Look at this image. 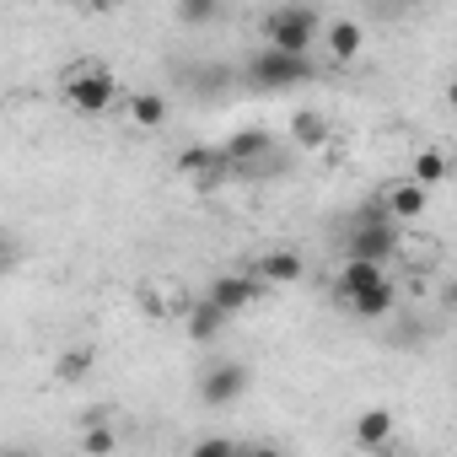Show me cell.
<instances>
[{
    "label": "cell",
    "instance_id": "obj_15",
    "mask_svg": "<svg viewBox=\"0 0 457 457\" xmlns=\"http://www.w3.org/2000/svg\"><path fill=\"white\" fill-rule=\"evenodd\" d=\"M124 113H129L135 129H162V124H167V97H162V92H135V97L124 103Z\"/></svg>",
    "mask_w": 457,
    "mask_h": 457
},
{
    "label": "cell",
    "instance_id": "obj_14",
    "mask_svg": "<svg viewBox=\"0 0 457 457\" xmlns=\"http://www.w3.org/2000/svg\"><path fill=\"white\" fill-rule=\"evenodd\" d=\"M307 275V264H302V253H291V248H275V253H264V264H259V280L264 286H296Z\"/></svg>",
    "mask_w": 457,
    "mask_h": 457
},
{
    "label": "cell",
    "instance_id": "obj_10",
    "mask_svg": "<svg viewBox=\"0 0 457 457\" xmlns=\"http://www.w3.org/2000/svg\"><path fill=\"white\" fill-rule=\"evenodd\" d=\"M270 151H275V135H264V129H243V135H232V140L220 145L226 167H248V162H259Z\"/></svg>",
    "mask_w": 457,
    "mask_h": 457
},
{
    "label": "cell",
    "instance_id": "obj_12",
    "mask_svg": "<svg viewBox=\"0 0 457 457\" xmlns=\"http://www.w3.org/2000/svg\"><path fill=\"white\" fill-rule=\"evenodd\" d=\"M226 323H232V312H226V307H215L210 296L188 307V339H199V345L220 339V328H226Z\"/></svg>",
    "mask_w": 457,
    "mask_h": 457
},
{
    "label": "cell",
    "instance_id": "obj_5",
    "mask_svg": "<svg viewBox=\"0 0 457 457\" xmlns=\"http://www.w3.org/2000/svg\"><path fill=\"white\" fill-rule=\"evenodd\" d=\"M248 393V366H237V361H226V366H210L204 377H199V403H210V409H226V403H237Z\"/></svg>",
    "mask_w": 457,
    "mask_h": 457
},
{
    "label": "cell",
    "instance_id": "obj_3",
    "mask_svg": "<svg viewBox=\"0 0 457 457\" xmlns=\"http://www.w3.org/2000/svg\"><path fill=\"white\" fill-rule=\"evenodd\" d=\"M248 76H253L259 87H270V92H286V87L312 81V60H307V54H286V49H264V54L248 65Z\"/></svg>",
    "mask_w": 457,
    "mask_h": 457
},
{
    "label": "cell",
    "instance_id": "obj_19",
    "mask_svg": "<svg viewBox=\"0 0 457 457\" xmlns=\"http://www.w3.org/2000/svg\"><path fill=\"white\" fill-rule=\"evenodd\" d=\"M81 452H113V430H103V425H92V430L81 436Z\"/></svg>",
    "mask_w": 457,
    "mask_h": 457
},
{
    "label": "cell",
    "instance_id": "obj_20",
    "mask_svg": "<svg viewBox=\"0 0 457 457\" xmlns=\"http://www.w3.org/2000/svg\"><path fill=\"white\" fill-rule=\"evenodd\" d=\"M194 452H199V457H226V452H237V446L226 441V436H215V441H199Z\"/></svg>",
    "mask_w": 457,
    "mask_h": 457
},
{
    "label": "cell",
    "instance_id": "obj_9",
    "mask_svg": "<svg viewBox=\"0 0 457 457\" xmlns=\"http://www.w3.org/2000/svg\"><path fill=\"white\" fill-rule=\"evenodd\" d=\"M425 194H430L425 183H414V178H403V183H393V188L382 194V210H387L393 220H420V215H425V204H430Z\"/></svg>",
    "mask_w": 457,
    "mask_h": 457
},
{
    "label": "cell",
    "instance_id": "obj_11",
    "mask_svg": "<svg viewBox=\"0 0 457 457\" xmlns=\"http://www.w3.org/2000/svg\"><path fill=\"white\" fill-rule=\"evenodd\" d=\"M355 446L361 452H387L393 446V414L387 409H366L355 420Z\"/></svg>",
    "mask_w": 457,
    "mask_h": 457
},
{
    "label": "cell",
    "instance_id": "obj_18",
    "mask_svg": "<svg viewBox=\"0 0 457 457\" xmlns=\"http://www.w3.org/2000/svg\"><path fill=\"white\" fill-rule=\"evenodd\" d=\"M87 366H92V350H65V355L54 361V377H60V382H81Z\"/></svg>",
    "mask_w": 457,
    "mask_h": 457
},
{
    "label": "cell",
    "instance_id": "obj_2",
    "mask_svg": "<svg viewBox=\"0 0 457 457\" xmlns=\"http://www.w3.org/2000/svg\"><path fill=\"white\" fill-rule=\"evenodd\" d=\"M318 33H323V17H318L312 6H275V12L264 17L270 49H286V54H307V49L318 44Z\"/></svg>",
    "mask_w": 457,
    "mask_h": 457
},
{
    "label": "cell",
    "instance_id": "obj_1",
    "mask_svg": "<svg viewBox=\"0 0 457 457\" xmlns=\"http://www.w3.org/2000/svg\"><path fill=\"white\" fill-rule=\"evenodd\" d=\"M113 97H119V81H113V71H108V65L81 60V65H71V71H65V103H71L76 113L97 119V113H108V108H113Z\"/></svg>",
    "mask_w": 457,
    "mask_h": 457
},
{
    "label": "cell",
    "instance_id": "obj_13",
    "mask_svg": "<svg viewBox=\"0 0 457 457\" xmlns=\"http://www.w3.org/2000/svg\"><path fill=\"white\" fill-rule=\"evenodd\" d=\"M291 140H296L302 151H323V145H328V113L296 108V113H291Z\"/></svg>",
    "mask_w": 457,
    "mask_h": 457
},
{
    "label": "cell",
    "instance_id": "obj_17",
    "mask_svg": "<svg viewBox=\"0 0 457 457\" xmlns=\"http://www.w3.org/2000/svg\"><path fill=\"white\" fill-rule=\"evenodd\" d=\"M215 12H220V0H178L183 28H204V22H215Z\"/></svg>",
    "mask_w": 457,
    "mask_h": 457
},
{
    "label": "cell",
    "instance_id": "obj_21",
    "mask_svg": "<svg viewBox=\"0 0 457 457\" xmlns=\"http://www.w3.org/2000/svg\"><path fill=\"white\" fill-rule=\"evenodd\" d=\"M87 6H92V12H113V6H119V0H87Z\"/></svg>",
    "mask_w": 457,
    "mask_h": 457
},
{
    "label": "cell",
    "instance_id": "obj_7",
    "mask_svg": "<svg viewBox=\"0 0 457 457\" xmlns=\"http://www.w3.org/2000/svg\"><path fill=\"white\" fill-rule=\"evenodd\" d=\"M323 38H328V60H334V65H355V60L366 54V28H361V22H350V17L328 22V28H323Z\"/></svg>",
    "mask_w": 457,
    "mask_h": 457
},
{
    "label": "cell",
    "instance_id": "obj_4",
    "mask_svg": "<svg viewBox=\"0 0 457 457\" xmlns=\"http://www.w3.org/2000/svg\"><path fill=\"white\" fill-rule=\"evenodd\" d=\"M393 253H398V220L393 215H361V226L350 232V259L387 264Z\"/></svg>",
    "mask_w": 457,
    "mask_h": 457
},
{
    "label": "cell",
    "instance_id": "obj_6",
    "mask_svg": "<svg viewBox=\"0 0 457 457\" xmlns=\"http://www.w3.org/2000/svg\"><path fill=\"white\" fill-rule=\"evenodd\" d=\"M259 291H264V280H259V275H215L204 296H210L215 307H226V312L237 318L243 307H253V302H259Z\"/></svg>",
    "mask_w": 457,
    "mask_h": 457
},
{
    "label": "cell",
    "instance_id": "obj_8",
    "mask_svg": "<svg viewBox=\"0 0 457 457\" xmlns=\"http://www.w3.org/2000/svg\"><path fill=\"white\" fill-rule=\"evenodd\" d=\"M178 172L210 188V183H220V178H226V172H232V167H226V156H220L215 145H188V151L178 156Z\"/></svg>",
    "mask_w": 457,
    "mask_h": 457
},
{
    "label": "cell",
    "instance_id": "obj_16",
    "mask_svg": "<svg viewBox=\"0 0 457 457\" xmlns=\"http://www.w3.org/2000/svg\"><path fill=\"white\" fill-rule=\"evenodd\" d=\"M441 178H446V151H436V145H430V151H420V156H414V183L436 188Z\"/></svg>",
    "mask_w": 457,
    "mask_h": 457
}]
</instances>
